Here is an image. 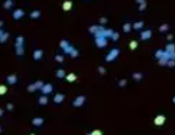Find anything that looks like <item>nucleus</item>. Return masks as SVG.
Segmentation results:
<instances>
[{"mask_svg":"<svg viewBox=\"0 0 175 135\" xmlns=\"http://www.w3.org/2000/svg\"><path fill=\"white\" fill-rule=\"evenodd\" d=\"M118 55H119V50H118V49H112L106 55V59H105V60H106L107 62H112V61H114L115 59L118 57Z\"/></svg>","mask_w":175,"mask_h":135,"instance_id":"nucleus-1","label":"nucleus"},{"mask_svg":"<svg viewBox=\"0 0 175 135\" xmlns=\"http://www.w3.org/2000/svg\"><path fill=\"white\" fill-rule=\"evenodd\" d=\"M84 102H85V96H84V95H80V96L74 99L73 106L74 107H82L84 105Z\"/></svg>","mask_w":175,"mask_h":135,"instance_id":"nucleus-2","label":"nucleus"},{"mask_svg":"<svg viewBox=\"0 0 175 135\" xmlns=\"http://www.w3.org/2000/svg\"><path fill=\"white\" fill-rule=\"evenodd\" d=\"M95 44H96L99 47H105L107 45V38H105V37L95 38Z\"/></svg>","mask_w":175,"mask_h":135,"instance_id":"nucleus-3","label":"nucleus"},{"mask_svg":"<svg viewBox=\"0 0 175 135\" xmlns=\"http://www.w3.org/2000/svg\"><path fill=\"white\" fill-rule=\"evenodd\" d=\"M153 123H154L156 126H158V127L163 126V124L166 123V116H163V114H159V116H157L156 118H154Z\"/></svg>","mask_w":175,"mask_h":135,"instance_id":"nucleus-4","label":"nucleus"},{"mask_svg":"<svg viewBox=\"0 0 175 135\" xmlns=\"http://www.w3.org/2000/svg\"><path fill=\"white\" fill-rule=\"evenodd\" d=\"M24 16V11H23L22 9H17L14 11V14H12V17H14L16 21H18V20H21Z\"/></svg>","mask_w":175,"mask_h":135,"instance_id":"nucleus-5","label":"nucleus"},{"mask_svg":"<svg viewBox=\"0 0 175 135\" xmlns=\"http://www.w3.org/2000/svg\"><path fill=\"white\" fill-rule=\"evenodd\" d=\"M140 37H141L142 40H148V39H151V37H152V31H151V29H146V31L141 32Z\"/></svg>","mask_w":175,"mask_h":135,"instance_id":"nucleus-6","label":"nucleus"},{"mask_svg":"<svg viewBox=\"0 0 175 135\" xmlns=\"http://www.w3.org/2000/svg\"><path fill=\"white\" fill-rule=\"evenodd\" d=\"M43 55H44V51L40 50V49H37V50H34V52H33V59L35 61H39L43 59Z\"/></svg>","mask_w":175,"mask_h":135,"instance_id":"nucleus-7","label":"nucleus"},{"mask_svg":"<svg viewBox=\"0 0 175 135\" xmlns=\"http://www.w3.org/2000/svg\"><path fill=\"white\" fill-rule=\"evenodd\" d=\"M52 90H54V88H52V85H51V84H45V85H44V88H43L40 91L43 93V95H47V94L52 93Z\"/></svg>","mask_w":175,"mask_h":135,"instance_id":"nucleus-8","label":"nucleus"},{"mask_svg":"<svg viewBox=\"0 0 175 135\" xmlns=\"http://www.w3.org/2000/svg\"><path fill=\"white\" fill-rule=\"evenodd\" d=\"M72 6H73V3L71 0H66L65 3L62 4V9H63V11H71Z\"/></svg>","mask_w":175,"mask_h":135,"instance_id":"nucleus-9","label":"nucleus"},{"mask_svg":"<svg viewBox=\"0 0 175 135\" xmlns=\"http://www.w3.org/2000/svg\"><path fill=\"white\" fill-rule=\"evenodd\" d=\"M6 80H7V83H9L10 85L16 84V83H17V75H16V74H11V75H9V77L6 78Z\"/></svg>","mask_w":175,"mask_h":135,"instance_id":"nucleus-10","label":"nucleus"},{"mask_svg":"<svg viewBox=\"0 0 175 135\" xmlns=\"http://www.w3.org/2000/svg\"><path fill=\"white\" fill-rule=\"evenodd\" d=\"M65 100V95L63 94H56L55 98H54V102L55 103H61Z\"/></svg>","mask_w":175,"mask_h":135,"instance_id":"nucleus-11","label":"nucleus"},{"mask_svg":"<svg viewBox=\"0 0 175 135\" xmlns=\"http://www.w3.org/2000/svg\"><path fill=\"white\" fill-rule=\"evenodd\" d=\"M47 102H49V98H47L46 95L40 96V98H39V100H38V103H39V105H42V106H45Z\"/></svg>","mask_w":175,"mask_h":135,"instance_id":"nucleus-12","label":"nucleus"},{"mask_svg":"<svg viewBox=\"0 0 175 135\" xmlns=\"http://www.w3.org/2000/svg\"><path fill=\"white\" fill-rule=\"evenodd\" d=\"M7 38H9V33L4 32V31H0V43H5Z\"/></svg>","mask_w":175,"mask_h":135,"instance_id":"nucleus-13","label":"nucleus"},{"mask_svg":"<svg viewBox=\"0 0 175 135\" xmlns=\"http://www.w3.org/2000/svg\"><path fill=\"white\" fill-rule=\"evenodd\" d=\"M44 123V119L43 118H40V117H35L34 119H33V124L35 127H40Z\"/></svg>","mask_w":175,"mask_h":135,"instance_id":"nucleus-14","label":"nucleus"},{"mask_svg":"<svg viewBox=\"0 0 175 135\" xmlns=\"http://www.w3.org/2000/svg\"><path fill=\"white\" fill-rule=\"evenodd\" d=\"M40 11H39V10H34V11H32V12H31V15H29V16H31V18H33V20H37V18H39V17H40Z\"/></svg>","mask_w":175,"mask_h":135,"instance_id":"nucleus-15","label":"nucleus"},{"mask_svg":"<svg viewBox=\"0 0 175 135\" xmlns=\"http://www.w3.org/2000/svg\"><path fill=\"white\" fill-rule=\"evenodd\" d=\"M16 46V55L17 56H22L24 54V50H23V45H15Z\"/></svg>","mask_w":175,"mask_h":135,"instance_id":"nucleus-16","label":"nucleus"},{"mask_svg":"<svg viewBox=\"0 0 175 135\" xmlns=\"http://www.w3.org/2000/svg\"><path fill=\"white\" fill-rule=\"evenodd\" d=\"M75 79H77V75L74 74V73H69V74L66 75V80H67V82H69V83L74 82Z\"/></svg>","mask_w":175,"mask_h":135,"instance_id":"nucleus-17","label":"nucleus"},{"mask_svg":"<svg viewBox=\"0 0 175 135\" xmlns=\"http://www.w3.org/2000/svg\"><path fill=\"white\" fill-rule=\"evenodd\" d=\"M166 51L167 52H175V44H173V43L168 44L166 46Z\"/></svg>","mask_w":175,"mask_h":135,"instance_id":"nucleus-18","label":"nucleus"},{"mask_svg":"<svg viewBox=\"0 0 175 135\" xmlns=\"http://www.w3.org/2000/svg\"><path fill=\"white\" fill-rule=\"evenodd\" d=\"M14 6V3H12V0H5L4 3V9L6 10H10L11 7Z\"/></svg>","mask_w":175,"mask_h":135,"instance_id":"nucleus-19","label":"nucleus"},{"mask_svg":"<svg viewBox=\"0 0 175 135\" xmlns=\"http://www.w3.org/2000/svg\"><path fill=\"white\" fill-rule=\"evenodd\" d=\"M131 28H133V24L129 23V22H128V23H124V24H123V31H124L125 33H129L130 31H131Z\"/></svg>","mask_w":175,"mask_h":135,"instance_id":"nucleus-20","label":"nucleus"},{"mask_svg":"<svg viewBox=\"0 0 175 135\" xmlns=\"http://www.w3.org/2000/svg\"><path fill=\"white\" fill-rule=\"evenodd\" d=\"M69 45H71V44H69V43L67 42L66 39H63V40H61V43H60L61 49H63V50H65V49H67V47H68Z\"/></svg>","mask_w":175,"mask_h":135,"instance_id":"nucleus-21","label":"nucleus"},{"mask_svg":"<svg viewBox=\"0 0 175 135\" xmlns=\"http://www.w3.org/2000/svg\"><path fill=\"white\" fill-rule=\"evenodd\" d=\"M56 77L57 78H66V72L63 70H59L56 72Z\"/></svg>","mask_w":175,"mask_h":135,"instance_id":"nucleus-22","label":"nucleus"},{"mask_svg":"<svg viewBox=\"0 0 175 135\" xmlns=\"http://www.w3.org/2000/svg\"><path fill=\"white\" fill-rule=\"evenodd\" d=\"M34 85H35L37 90H42V89L44 88V85H45V84L43 83L42 80H38V82H35V83H34Z\"/></svg>","mask_w":175,"mask_h":135,"instance_id":"nucleus-23","label":"nucleus"},{"mask_svg":"<svg viewBox=\"0 0 175 135\" xmlns=\"http://www.w3.org/2000/svg\"><path fill=\"white\" fill-rule=\"evenodd\" d=\"M133 78L135 80H138V82H139V80H141L143 78V74H142V73H139V72H138V73H133Z\"/></svg>","mask_w":175,"mask_h":135,"instance_id":"nucleus-24","label":"nucleus"},{"mask_svg":"<svg viewBox=\"0 0 175 135\" xmlns=\"http://www.w3.org/2000/svg\"><path fill=\"white\" fill-rule=\"evenodd\" d=\"M143 27V22H141V21H140V22H135V23L133 24V28L134 29H141V28Z\"/></svg>","mask_w":175,"mask_h":135,"instance_id":"nucleus-25","label":"nucleus"},{"mask_svg":"<svg viewBox=\"0 0 175 135\" xmlns=\"http://www.w3.org/2000/svg\"><path fill=\"white\" fill-rule=\"evenodd\" d=\"M97 31H99V26L97 24H94V26H91V27L89 28V32L92 33V34H96Z\"/></svg>","mask_w":175,"mask_h":135,"instance_id":"nucleus-26","label":"nucleus"},{"mask_svg":"<svg viewBox=\"0 0 175 135\" xmlns=\"http://www.w3.org/2000/svg\"><path fill=\"white\" fill-rule=\"evenodd\" d=\"M168 28H169V26H168V24H167V23H163L161 27H159V32H161V33L167 32V31H168Z\"/></svg>","mask_w":175,"mask_h":135,"instance_id":"nucleus-27","label":"nucleus"},{"mask_svg":"<svg viewBox=\"0 0 175 135\" xmlns=\"http://www.w3.org/2000/svg\"><path fill=\"white\" fill-rule=\"evenodd\" d=\"M129 46H130V50H135V49L138 47V42H136V40H131L129 44Z\"/></svg>","mask_w":175,"mask_h":135,"instance_id":"nucleus-28","label":"nucleus"},{"mask_svg":"<svg viewBox=\"0 0 175 135\" xmlns=\"http://www.w3.org/2000/svg\"><path fill=\"white\" fill-rule=\"evenodd\" d=\"M23 43H24L23 37H17L16 38V45H23Z\"/></svg>","mask_w":175,"mask_h":135,"instance_id":"nucleus-29","label":"nucleus"},{"mask_svg":"<svg viewBox=\"0 0 175 135\" xmlns=\"http://www.w3.org/2000/svg\"><path fill=\"white\" fill-rule=\"evenodd\" d=\"M128 84V82H127V79H120L119 82H118V85H119L120 88H124L125 85Z\"/></svg>","mask_w":175,"mask_h":135,"instance_id":"nucleus-30","label":"nucleus"},{"mask_svg":"<svg viewBox=\"0 0 175 135\" xmlns=\"http://www.w3.org/2000/svg\"><path fill=\"white\" fill-rule=\"evenodd\" d=\"M146 7H147V3L139 5V11H140V12H142V11H145V10H146Z\"/></svg>","mask_w":175,"mask_h":135,"instance_id":"nucleus-31","label":"nucleus"},{"mask_svg":"<svg viewBox=\"0 0 175 135\" xmlns=\"http://www.w3.org/2000/svg\"><path fill=\"white\" fill-rule=\"evenodd\" d=\"M55 60L57 61V62L62 63V62L65 61V59H63V56H62V55H56V56H55Z\"/></svg>","mask_w":175,"mask_h":135,"instance_id":"nucleus-32","label":"nucleus"},{"mask_svg":"<svg viewBox=\"0 0 175 135\" xmlns=\"http://www.w3.org/2000/svg\"><path fill=\"white\" fill-rule=\"evenodd\" d=\"M113 42H117L118 39H119V33H117V32H114L113 33V35H112V38H111Z\"/></svg>","mask_w":175,"mask_h":135,"instance_id":"nucleus-33","label":"nucleus"},{"mask_svg":"<svg viewBox=\"0 0 175 135\" xmlns=\"http://www.w3.org/2000/svg\"><path fill=\"white\" fill-rule=\"evenodd\" d=\"M28 91H29V93H33V91H35V90H37V88H35V85H34V84H31V85H28Z\"/></svg>","mask_w":175,"mask_h":135,"instance_id":"nucleus-34","label":"nucleus"},{"mask_svg":"<svg viewBox=\"0 0 175 135\" xmlns=\"http://www.w3.org/2000/svg\"><path fill=\"white\" fill-rule=\"evenodd\" d=\"M73 50H74V47L72 46V45H69V46L67 47V49H65L63 51H65V54H69V55H71V52L73 51Z\"/></svg>","mask_w":175,"mask_h":135,"instance_id":"nucleus-35","label":"nucleus"},{"mask_svg":"<svg viewBox=\"0 0 175 135\" xmlns=\"http://www.w3.org/2000/svg\"><path fill=\"white\" fill-rule=\"evenodd\" d=\"M6 91H7V88H6L5 85H1V86H0V94H1V95H4Z\"/></svg>","mask_w":175,"mask_h":135,"instance_id":"nucleus-36","label":"nucleus"},{"mask_svg":"<svg viewBox=\"0 0 175 135\" xmlns=\"http://www.w3.org/2000/svg\"><path fill=\"white\" fill-rule=\"evenodd\" d=\"M78 55H79V52H78V50H77V49H74L73 51L71 52V57H77Z\"/></svg>","mask_w":175,"mask_h":135,"instance_id":"nucleus-37","label":"nucleus"},{"mask_svg":"<svg viewBox=\"0 0 175 135\" xmlns=\"http://www.w3.org/2000/svg\"><path fill=\"white\" fill-rule=\"evenodd\" d=\"M167 66H169V67H174L175 66V60H169L168 61V63H167Z\"/></svg>","mask_w":175,"mask_h":135,"instance_id":"nucleus-38","label":"nucleus"},{"mask_svg":"<svg viewBox=\"0 0 175 135\" xmlns=\"http://www.w3.org/2000/svg\"><path fill=\"white\" fill-rule=\"evenodd\" d=\"M97 70H99V73H100V74H105V73H106V70H105L103 67H99Z\"/></svg>","mask_w":175,"mask_h":135,"instance_id":"nucleus-39","label":"nucleus"},{"mask_svg":"<svg viewBox=\"0 0 175 135\" xmlns=\"http://www.w3.org/2000/svg\"><path fill=\"white\" fill-rule=\"evenodd\" d=\"M105 23H107V18L106 17H101V18H100V24H105Z\"/></svg>","mask_w":175,"mask_h":135,"instance_id":"nucleus-40","label":"nucleus"},{"mask_svg":"<svg viewBox=\"0 0 175 135\" xmlns=\"http://www.w3.org/2000/svg\"><path fill=\"white\" fill-rule=\"evenodd\" d=\"M6 108H7L9 111H12V110H14V105H12V103H7V105H6Z\"/></svg>","mask_w":175,"mask_h":135,"instance_id":"nucleus-41","label":"nucleus"},{"mask_svg":"<svg viewBox=\"0 0 175 135\" xmlns=\"http://www.w3.org/2000/svg\"><path fill=\"white\" fill-rule=\"evenodd\" d=\"M91 135H102V131L101 130H94L91 133Z\"/></svg>","mask_w":175,"mask_h":135,"instance_id":"nucleus-42","label":"nucleus"},{"mask_svg":"<svg viewBox=\"0 0 175 135\" xmlns=\"http://www.w3.org/2000/svg\"><path fill=\"white\" fill-rule=\"evenodd\" d=\"M135 1H136V4H139V5L145 4V3H146V0H135Z\"/></svg>","mask_w":175,"mask_h":135,"instance_id":"nucleus-43","label":"nucleus"},{"mask_svg":"<svg viewBox=\"0 0 175 135\" xmlns=\"http://www.w3.org/2000/svg\"><path fill=\"white\" fill-rule=\"evenodd\" d=\"M167 39H168L169 42H171V40H173V35H171V34H168V37H167Z\"/></svg>","mask_w":175,"mask_h":135,"instance_id":"nucleus-44","label":"nucleus"},{"mask_svg":"<svg viewBox=\"0 0 175 135\" xmlns=\"http://www.w3.org/2000/svg\"><path fill=\"white\" fill-rule=\"evenodd\" d=\"M173 102L175 103V96H174V98H173Z\"/></svg>","mask_w":175,"mask_h":135,"instance_id":"nucleus-45","label":"nucleus"},{"mask_svg":"<svg viewBox=\"0 0 175 135\" xmlns=\"http://www.w3.org/2000/svg\"><path fill=\"white\" fill-rule=\"evenodd\" d=\"M29 135H34V134H29Z\"/></svg>","mask_w":175,"mask_h":135,"instance_id":"nucleus-46","label":"nucleus"}]
</instances>
